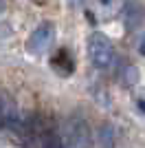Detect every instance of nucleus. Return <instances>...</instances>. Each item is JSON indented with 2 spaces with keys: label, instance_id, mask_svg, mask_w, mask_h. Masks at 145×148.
Returning a JSON list of instances; mask_svg holds the SVG:
<instances>
[{
  "label": "nucleus",
  "instance_id": "obj_1",
  "mask_svg": "<svg viewBox=\"0 0 145 148\" xmlns=\"http://www.w3.org/2000/svg\"><path fill=\"white\" fill-rule=\"evenodd\" d=\"M60 137H62V146L64 148H92L90 126L79 115H70L64 122V128H62Z\"/></svg>",
  "mask_w": 145,
  "mask_h": 148
},
{
  "label": "nucleus",
  "instance_id": "obj_5",
  "mask_svg": "<svg viewBox=\"0 0 145 148\" xmlns=\"http://www.w3.org/2000/svg\"><path fill=\"white\" fill-rule=\"evenodd\" d=\"M139 49H141V53L145 56V36H143V40H141V44H139Z\"/></svg>",
  "mask_w": 145,
  "mask_h": 148
},
{
  "label": "nucleus",
  "instance_id": "obj_2",
  "mask_svg": "<svg viewBox=\"0 0 145 148\" xmlns=\"http://www.w3.org/2000/svg\"><path fill=\"white\" fill-rule=\"evenodd\" d=\"M88 56H90L92 64L97 69H108L115 60V51H112V44L103 33L95 31L90 38H88Z\"/></svg>",
  "mask_w": 145,
  "mask_h": 148
},
{
  "label": "nucleus",
  "instance_id": "obj_7",
  "mask_svg": "<svg viewBox=\"0 0 145 148\" xmlns=\"http://www.w3.org/2000/svg\"><path fill=\"white\" fill-rule=\"evenodd\" d=\"M103 148H112V144H106V146H103Z\"/></svg>",
  "mask_w": 145,
  "mask_h": 148
},
{
  "label": "nucleus",
  "instance_id": "obj_6",
  "mask_svg": "<svg viewBox=\"0 0 145 148\" xmlns=\"http://www.w3.org/2000/svg\"><path fill=\"white\" fill-rule=\"evenodd\" d=\"M2 11H5V0H0V16H2Z\"/></svg>",
  "mask_w": 145,
  "mask_h": 148
},
{
  "label": "nucleus",
  "instance_id": "obj_8",
  "mask_svg": "<svg viewBox=\"0 0 145 148\" xmlns=\"http://www.w3.org/2000/svg\"><path fill=\"white\" fill-rule=\"evenodd\" d=\"M103 2H110V0H103Z\"/></svg>",
  "mask_w": 145,
  "mask_h": 148
},
{
  "label": "nucleus",
  "instance_id": "obj_3",
  "mask_svg": "<svg viewBox=\"0 0 145 148\" xmlns=\"http://www.w3.org/2000/svg\"><path fill=\"white\" fill-rule=\"evenodd\" d=\"M55 40V27L51 25V22H44V25H40L33 33L29 36V42H26V49L31 51V53H35V56H40V53H44V51L51 47V42Z\"/></svg>",
  "mask_w": 145,
  "mask_h": 148
},
{
  "label": "nucleus",
  "instance_id": "obj_4",
  "mask_svg": "<svg viewBox=\"0 0 145 148\" xmlns=\"http://www.w3.org/2000/svg\"><path fill=\"white\" fill-rule=\"evenodd\" d=\"M40 148H64L60 133L57 130H44L42 137H40Z\"/></svg>",
  "mask_w": 145,
  "mask_h": 148
}]
</instances>
